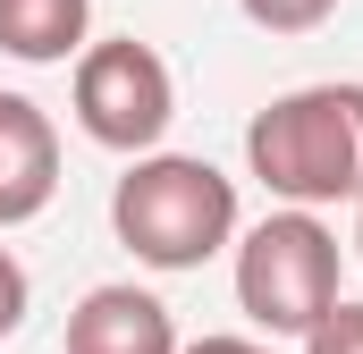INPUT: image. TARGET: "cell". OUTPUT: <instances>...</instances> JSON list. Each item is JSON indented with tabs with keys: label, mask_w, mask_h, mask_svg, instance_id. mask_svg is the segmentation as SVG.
Instances as JSON below:
<instances>
[{
	"label": "cell",
	"mask_w": 363,
	"mask_h": 354,
	"mask_svg": "<svg viewBox=\"0 0 363 354\" xmlns=\"http://www.w3.org/2000/svg\"><path fill=\"white\" fill-rule=\"evenodd\" d=\"M110 228L144 270H203L237 236V177L194 152H144L110 194Z\"/></svg>",
	"instance_id": "cell-2"
},
{
	"label": "cell",
	"mask_w": 363,
	"mask_h": 354,
	"mask_svg": "<svg viewBox=\"0 0 363 354\" xmlns=\"http://www.w3.org/2000/svg\"><path fill=\"white\" fill-rule=\"evenodd\" d=\"M60 194V135L26 93H0V228H26Z\"/></svg>",
	"instance_id": "cell-5"
},
{
	"label": "cell",
	"mask_w": 363,
	"mask_h": 354,
	"mask_svg": "<svg viewBox=\"0 0 363 354\" xmlns=\"http://www.w3.org/2000/svg\"><path fill=\"white\" fill-rule=\"evenodd\" d=\"M26 304H34V278H26V262H17V253L0 245V338H9L17 321H26Z\"/></svg>",
	"instance_id": "cell-10"
},
{
	"label": "cell",
	"mask_w": 363,
	"mask_h": 354,
	"mask_svg": "<svg viewBox=\"0 0 363 354\" xmlns=\"http://www.w3.org/2000/svg\"><path fill=\"white\" fill-rule=\"evenodd\" d=\"M245 169L287 211L363 202V85H296L245 127Z\"/></svg>",
	"instance_id": "cell-1"
},
{
	"label": "cell",
	"mask_w": 363,
	"mask_h": 354,
	"mask_svg": "<svg viewBox=\"0 0 363 354\" xmlns=\"http://www.w3.org/2000/svg\"><path fill=\"white\" fill-rule=\"evenodd\" d=\"M68 354H178V321L144 287H93L68 312Z\"/></svg>",
	"instance_id": "cell-6"
},
{
	"label": "cell",
	"mask_w": 363,
	"mask_h": 354,
	"mask_svg": "<svg viewBox=\"0 0 363 354\" xmlns=\"http://www.w3.org/2000/svg\"><path fill=\"white\" fill-rule=\"evenodd\" d=\"M355 253H363V202H355Z\"/></svg>",
	"instance_id": "cell-12"
},
{
	"label": "cell",
	"mask_w": 363,
	"mask_h": 354,
	"mask_svg": "<svg viewBox=\"0 0 363 354\" xmlns=\"http://www.w3.org/2000/svg\"><path fill=\"white\" fill-rule=\"evenodd\" d=\"M237 304L271 338H313L338 312V236L313 211H271L237 245Z\"/></svg>",
	"instance_id": "cell-3"
},
{
	"label": "cell",
	"mask_w": 363,
	"mask_h": 354,
	"mask_svg": "<svg viewBox=\"0 0 363 354\" xmlns=\"http://www.w3.org/2000/svg\"><path fill=\"white\" fill-rule=\"evenodd\" d=\"M85 25H93V0H0V51L26 68L85 59Z\"/></svg>",
	"instance_id": "cell-7"
},
{
	"label": "cell",
	"mask_w": 363,
	"mask_h": 354,
	"mask_svg": "<svg viewBox=\"0 0 363 354\" xmlns=\"http://www.w3.org/2000/svg\"><path fill=\"white\" fill-rule=\"evenodd\" d=\"M178 118V85H169V59L135 34L118 42H85L77 59V127H85L101 152H127L144 161Z\"/></svg>",
	"instance_id": "cell-4"
},
{
	"label": "cell",
	"mask_w": 363,
	"mask_h": 354,
	"mask_svg": "<svg viewBox=\"0 0 363 354\" xmlns=\"http://www.w3.org/2000/svg\"><path fill=\"white\" fill-rule=\"evenodd\" d=\"M237 8H245L262 34H313V25H321L338 0H237Z\"/></svg>",
	"instance_id": "cell-8"
},
{
	"label": "cell",
	"mask_w": 363,
	"mask_h": 354,
	"mask_svg": "<svg viewBox=\"0 0 363 354\" xmlns=\"http://www.w3.org/2000/svg\"><path fill=\"white\" fill-rule=\"evenodd\" d=\"M304 354H363V304H347V295H338V312L304 338Z\"/></svg>",
	"instance_id": "cell-9"
},
{
	"label": "cell",
	"mask_w": 363,
	"mask_h": 354,
	"mask_svg": "<svg viewBox=\"0 0 363 354\" xmlns=\"http://www.w3.org/2000/svg\"><path fill=\"white\" fill-rule=\"evenodd\" d=\"M178 354H271V346H254V338H194V346H178Z\"/></svg>",
	"instance_id": "cell-11"
}]
</instances>
